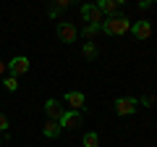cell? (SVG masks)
<instances>
[{"instance_id":"8992f818","label":"cell","mask_w":157,"mask_h":147,"mask_svg":"<svg viewBox=\"0 0 157 147\" xmlns=\"http://www.w3.org/2000/svg\"><path fill=\"white\" fill-rule=\"evenodd\" d=\"M66 105H68V110H76V113H81L86 108V97H84V92H66Z\"/></svg>"},{"instance_id":"2e32d148","label":"cell","mask_w":157,"mask_h":147,"mask_svg":"<svg viewBox=\"0 0 157 147\" xmlns=\"http://www.w3.org/2000/svg\"><path fill=\"white\" fill-rule=\"evenodd\" d=\"M6 134L8 137V116L6 113H0V137Z\"/></svg>"},{"instance_id":"ac0fdd59","label":"cell","mask_w":157,"mask_h":147,"mask_svg":"<svg viewBox=\"0 0 157 147\" xmlns=\"http://www.w3.org/2000/svg\"><path fill=\"white\" fill-rule=\"evenodd\" d=\"M141 105H147V108H152V105H155V102H157V97H149V95H147V97H141Z\"/></svg>"},{"instance_id":"5bb4252c","label":"cell","mask_w":157,"mask_h":147,"mask_svg":"<svg viewBox=\"0 0 157 147\" xmlns=\"http://www.w3.org/2000/svg\"><path fill=\"white\" fill-rule=\"evenodd\" d=\"M81 53H84L86 58H97V45H94V42H84V47H81Z\"/></svg>"},{"instance_id":"9a60e30c","label":"cell","mask_w":157,"mask_h":147,"mask_svg":"<svg viewBox=\"0 0 157 147\" xmlns=\"http://www.w3.org/2000/svg\"><path fill=\"white\" fill-rule=\"evenodd\" d=\"M3 84H6L8 92H16V89H18V79H16V76H6V81H3Z\"/></svg>"},{"instance_id":"ba28073f","label":"cell","mask_w":157,"mask_h":147,"mask_svg":"<svg viewBox=\"0 0 157 147\" xmlns=\"http://www.w3.org/2000/svg\"><path fill=\"white\" fill-rule=\"evenodd\" d=\"M63 113H66V108H63L58 100H47V102H45V116H47V121H58V124H60Z\"/></svg>"},{"instance_id":"30bf717a","label":"cell","mask_w":157,"mask_h":147,"mask_svg":"<svg viewBox=\"0 0 157 147\" xmlns=\"http://www.w3.org/2000/svg\"><path fill=\"white\" fill-rule=\"evenodd\" d=\"M97 8L102 11V16H105V18L118 16V11H121V0H100V3H97Z\"/></svg>"},{"instance_id":"4fadbf2b","label":"cell","mask_w":157,"mask_h":147,"mask_svg":"<svg viewBox=\"0 0 157 147\" xmlns=\"http://www.w3.org/2000/svg\"><path fill=\"white\" fill-rule=\"evenodd\" d=\"M97 32H100V26H92V24H84V26H81V34L86 37V42H89V40L94 37Z\"/></svg>"},{"instance_id":"7c38bea8","label":"cell","mask_w":157,"mask_h":147,"mask_svg":"<svg viewBox=\"0 0 157 147\" xmlns=\"http://www.w3.org/2000/svg\"><path fill=\"white\" fill-rule=\"evenodd\" d=\"M81 142H84V147H100V134L97 131H86Z\"/></svg>"},{"instance_id":"9c48e42d","label":"cell","mask_w":157,"mask_h":147,"mask_svg":"<svg viewBox=\"0 0 157 147\" xmlns=\"http://www.w3.org/2000/svg\"><path fill=\"white\" fill-rule=\"evenodd\" d=\"M81 126V113H76V110H66L60 118V129H78Z\"/></svg>"},{"instance_id":"7a4b0ae2","label":"cell","mask_w":157,"mask_h":147,"mask_svg":"<svg viewBox=\"0 0 157 147\" xmlns=\"http://www.w3.org/2000/svg\"><path fill=\"white\" fill-rule=\"evenodd\" d=\"M81 18H84L86 24H92V26H100V24L105 21V16H102V11L97 8V3H84V6H81Z\"/></svg>"},{"instance_id":"8fae6325","label":"cell","mask_w":157,"mask_h":147,"mask_svg":"<svg viewBox=\"0 0 157 147\" xmlns=\"http://www.w3.org/2000/svg\"><path fill=\"white\" fill-rule=\"evenodd\" d=\"M60 124L58 121H45V126H42V134L47 137V139H55V137H60Z\"/></svg>"},{"instance_id":"6da1fadb","label":"cell","mask_w":157,"mask_h":147,"mask_svg":"<svg viewBox=\"0 0 157 147\" xmlns=\"http://www.w3.org/2000/svg\"><path fill=\"white\" fill-rule=\"evenodd\" d=\"M100 32H105V34H113V37H121V34H126V32H131V18L128 16H110V18H105V21L100 24Z\"/></svg>"},{"instance_id":"ffe728a7","label":"cell","mask_w":157,"mask_h":147,"mask_svg":"<svg viewBox=\"0 0 157 147\" xmlns=\"http://www.w3.org/2000/svg\"><path fill=\"white\" fill-rule=\"evenodd\" d=\"M3 142H8V139H3V137H0V147H3Z\"/></svg>"},{"instance_id":"52a82bcc","label":"cell","mask_w":157,"mask_h":147,"mask_svg":"<svg viewBox=\"0 0 157 147\" xmlns=\"http://www.w3.org/2000/svg\"><path fill=\"white\" fill-rule=\"evenodd\" d=\"M29 66H32V63H29V58H24V55H16L13 58L11 63H8V71H11V76H24V74L29 71Z\"/></svg>"},{"instance_id":"3957f363","label":"cell","mask_w":157,"mask_h":147,"mask_svg":"<svg viewBox=\"0 0 157 147\" xmlns=\"http://www.w3.org/2000/svg\"><path fill=\"white\" fill-rule=\"evenodd\" d=\"M76 37H78V29L73 26L71 21H60L58 24V40L60 42H68V45H71V42H76Z\"/></svg>"},{"instance_id":"e0dca14e","label":"cell","mask_w":157,"mask_h":147,"mask_svg":"<svg viewBox=\"0 0 157 147\" xmlns=\"http://www.w3.org/2000/svg\"><path fill=\"white\" fill-rule=\"evenodd\" d=\"M52 8H58V11H66V8H71V0H58V3H55V6H52Z\"/></svg>"},{"instance_id":"d6986e66","label":"cell","mask_w":157,"mask_h":147,"mask_svg":"<svg viewBox=\"0 0 157 147\" xmlns=\"http://www.w3.org/2000/svg\"><path fill=\"white\" fill-rule=\"evenodd\" d=\"M6 68H8V63H6V61H0V76H6Z\"/></svg>"},{"instance_id":"277c9868","label":"cell","mask_w":157,"mask_h":147,"mask_svg":"<svg viewBox=\"0 0 157 147\" xmlns=\"http://www.w3.org/2000/svg\"><path fill=\"white\" fill-rule=\"evenodd\" d=\"M139 108V100L136 97H118L115 100V113L118 116H131Z\"/></svg>"},{"instance_id":"5b68a950","label":"cell","mask_w":157,"mask_h":147,"mask_svg":"<svg viewBox=\"0 0 157 147\" xmlns=\"http://www.w3.org/2000/svg\"><path fill=\"white\" fill-rule=\"evenodd\" d=\"M131 34H134L136 40H149V37H152V21H147V18L134 21V24H131Z\"/></svg>"}]
</instances>
